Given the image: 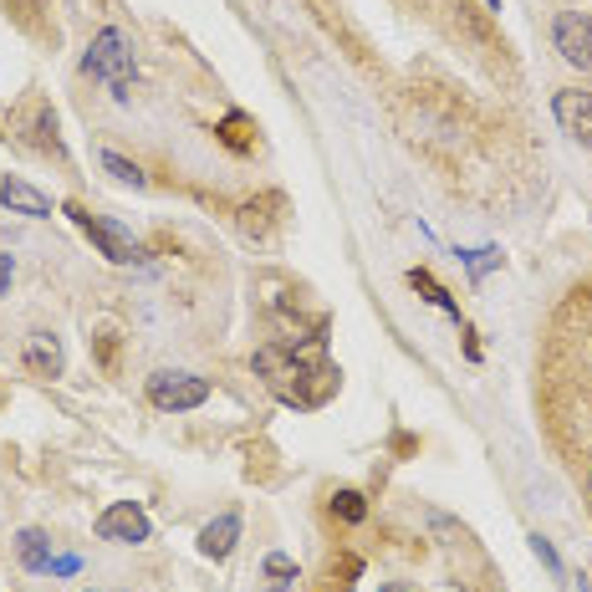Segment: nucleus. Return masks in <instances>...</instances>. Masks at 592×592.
<instances>
[{"label": "nucleus", "instance_id": "6e6552de", "mask_svg": "<svg viewBox=\"0 0 592 592\" xmlns=\"http://www.w3.org/2000/svg\"><path fill=\"white\" fill-rule=\"evenodd\" d=\"M21 363L37 373V379H62V368H67V353H62V342L51 338V332H31L21 348Z\"/></svg>", "mask_w": 592, "mask_h": 592}, {"label": "nucleus", "instance_id": "a211bd4d", "mask_svg": "<svg viewBox=\"0 0 592 592\" xmlns=\"http://www.w3.org/2000/svg\"><path fill=\"white\" fill-rule=\"evenodd\" d=\"M531 552L542 556V562H546L552 572H562V562H556V552H552V542H546V536H531Z\"/></svg>", "mask_w": 592, "mask_h": 592}, {"label": "nucleus", "instance_id": "1a4fd4ad", "mask_svg": "<svg viewBox=\"0 0 592 592\" xmlns=\"http://www.w3.org/2000/svg\"><path fill=\"white\" fill-rule=\"evenodd\" d=\"M0 204L11 214H26V220H51V200L26 179H0Z\"/></svg>", "mask_w": 592, "mask_h": 592}, {"label": "nucleus", "instance_id": "20e7f679", "mask_svg": "<svg viewBox=\"0 0 592 592\" xmlns=\"http://www.w3.org/2000/svg\"><path fill=\"white\" fill-rule=\"evenodd\" d=\"M204 399H210V383H204L200 373H169V368H159V373L149 379V403L153 409H164V414L200 409Z\"/></svg>", "mask_w": 592, "mask_h": 592}, {"label": "nucleus", "instance_id": "39448f33", "mask_svg": "<svg viewBox=\"0 0 592 592\" xmlns=\"http://www.w3.org/2000/svg\"><path fill=\"white\" fill-rule=\"evenodd\" d=\"M552 47L562 51V62H568V67L592 72V16L588 11H556Z\"/></svg>", "mask_w": 592, "mask_h": 592}, {"label": "nucleus", "instance_id": "4be33fe9", "mask_svg": "<svg viewBox=\"0 0 592 592\" xmlns=\"http://www.w3.org/2000/svg\"><path fill=\"white\" fill-rule=\"evenodd\" d=\"M588 501H592V470H588Z\"/></svg>", "mask_w": 592, "mask_h": 592}, {"label": "nucleus", "instance_id": "f03ea898", "mask_svg": "<svg viewBox=\"0 0 592 592\" xmlns=\"http://www.w3.org/2000/svg\"><path fill=\"white\" fill-rule=\"evenodd\" d=\"M82 72L98 77V82H108L113 98L128 102L133 98V41H128L118 26H102L98 37H92L88 57H82Z\"/></svg>", "mask_w": 592, "mask_h": 592}, {"label": "nucleus", "instance_id": "9d476101", "mask_svg": "<svg viewBox=\"0 0 592 592\" xmlns=\"http://www.w3.org/2000/svg\"><path fill=\"white\" fill-rule=\"evenodd\" d=\"M235 542H240V511H225L220 521H210V526L200 531V552L214 556V562H225V556L235 552Z\"/></svg>", "mask_w": 592, "mask_h": 592}, {"label": "nucleus", "instance_id": "4468645a", "mask_svg": "<svg viewBox=\"0 0 592 592\" xmlns=\"http://www.w3.org/2000/svg\"><path fill=\"white\" fill-rule=\"evenodd\" d=\"M102 169H108V174H113L118 184H133V190H143V184H149V174H143L139 164H128L123 153H113V149L102 153Z\"/></svg>", "mask_w": 592, "mask_h": 592}, {"label": "nucleus", "instance_id": "f257e3e1", "mask_svg": "<svg viewBox=\"0 0 592 592\" xmlns=\"http://www.w3.org/2000/svg\"><path fill=\"white\" fill-rule=\"evenodd\" d=\"M322 342L328 338L317 332V338H307V342H271V348L255 353V373L271 383V393H277L281 403H291V409H317V403L338 389V368L328 363Z\"/></svg>", "mask_w": 592, "mask_h": 592}, {"label": "nucleus", "instance_id": "f8f14e48", "mask_svg": "<svg viewBox=\"0 0 592 592\" xmlns=\"http://www.w3.org/2000/svg\"><path fill=\"white\" fill-rule=\"evenodd\" d=\"M409 287H414V291H424V302H429V307H440V312L460 317V302H454V297H450V291L440 287V281L429 277L424 265H414V271H409Z\"/></svg>", "mask_w": 592, "mask_h": 592}, {"label": "nucleus", "instance_id": "aec40b11", "mask_svg": "<svg viewBox=\"0 0 592 592\" xmlns=\"http://www.w3.org/2000/svg\"><path fill=\"white\" fill-rule=\"evenodd\" d=\"M379 592H409V588H403V582H389V588H379Z\"/></svg>", "mask_w": 592, "mask_h": 592}, {"label": "nucleus", "instance_id": "ddd939ff", "mask_svg": "<svg viewBox=\"0 0 592 592\" xmlns=\"http://www.w3.org/2000/svg\"><path fill=\"white\" fill-rule=\"evenodd\" d=\"M220 139H225L235 153H251V149H255V139H251V118H245V113H230L225 123H220Z\"/></svg>", "mask_w": 592, "mask_h": 592}, {"label": "nucleus", "instance_id": "0eeeda50", "mask_svg": "<svg viewBox=\"0 0 592 592\" xmlns=\"http://www.w3.org/2000/svg\"><path fill=\"white\" fill-rule=\"evenodd\" d=\"M552 113H556V123H562V133H568V139H578L582 149H592V92L562 88L552 98Z\"/></svg>", "mask_w": 592, "mask_h": 592}, {"label": "nucleus", "instance_id": "412c9836", "mask_svg": "<svg viewBox=\"0 0 592 592\" xmlns=\"http://www.w3.org/2000/svg\"><path fill=\"white\" fill-rule=\"evenodd\" d=\"M485 6H491V11H501V0H485Z\"/></svg>", "mask_w": 592, "mask_h": 592}, {"label": "nucleus", "instance_id": "9b49d317", "mask_svg": "<svg viewBox=\"0 0 592 592\" xmlns=\"http://www.w3.org/2000/svg\"><path fill=\"white\" fill-rule=\"evenodd\" d=\"M16 552H21V568L26 572H51V542H47V531H37V526H26L21 536H16Z\"/></svg>", "mask_w": 592, "mask_h": 592}, {"label": "nucleus", "instance_id": "7ed1b4c3", "mask_svg": "<svg viewBox=\"0 0 592 592\" xmlns=\"http://www.w3.org/2000/svg\"><path fill=\"white\" fill-rule=\"evenodd\" d=\"M62 214H67V220H72L77 230H82V235L92 240V245H98V255H108V261H113V265H133V261H143L139 240L128 235L123 225H113V220H102V214H88V210H82V204H77V200H67V204H62Z\"/></svg>", "mask_w": 592, "mask_h": 592}, {"label": "nucleus", "instance_id": "f3484780", "mask_svg": "<svg viewBox=\"0 0 592 592\" xmlns=\"http://www.w3.org/2000/svg\"><path fill=\"white\" fill-rule=\"evenodd\" d=\"M465 265H470V277H485L491 265H501V251H465Z\"/></svg>", "mask_w": 592, "mask_h": 592}, {"label": "nucleus", "instance_id": "dca6fc26", "mask_svg": "<svg viewBox=\"0 0 592 592\" xmlns=\"http://www.w3.org/2000/svg\"><path fill=\"white\" fill-rule=\"evenodd\" d=\"M265 578H271V582H291V578H297V562H291V556H281V552H271V556H265Z\"/></svg>", "mask_w": 592, "mask_h": 592}, {"label": "nucleus", "instance_id": "6ab92c4d", "mask_svg": "<svg viewBox=\"0 0 592 592\" xmlns=\"http://www.w3.org/2000/svg\"><path fill=\"white\" fill-rule=\"evenodd\" d=\"M11 277H16V261H11V255H0V297L11 291Z\"/></svg>", "mask_w": 592, "mask_h": 592}, {"label": "nucleus", "instance_id": "423d86ee", "mask_svg": "<svg viewBox=\"0 0 592 592\" xmlns=\"http://www.w3.org/2000/svg\"><path fill=\"white\" fill-rule=\"evenodd\" d=\"M149 531L153 526H149V516H143V505H133V501H118L98 516V536L102 542H118V546H143Z\"/></svg>", "mask_w": 592, "mask_h": 592}, {"label": "nucleus", "instance_id": "2eb2a0df", "mask_svg": "<svg viewBox=\"0 0 592 592\" xmlns=\"http://www.w3.org/2000/svg\"><path fill=\"white\" fill-rule=\"evenodd\" d=\"M332 511H338V516L348 521V526H358V521L368 516V501H363L358 491H338V495H332Z\"/></svg>", "mask_w": 592, "mask_h": 592}]
</instances>
